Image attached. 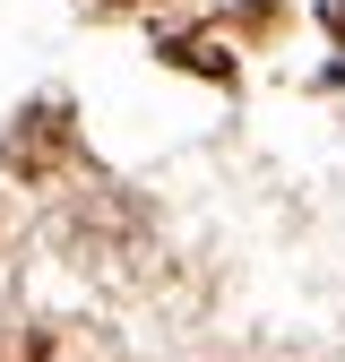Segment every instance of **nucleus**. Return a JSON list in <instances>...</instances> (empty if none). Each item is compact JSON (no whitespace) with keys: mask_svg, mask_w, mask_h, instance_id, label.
<instances>
[{"mask_svg":"<svg viewBox=\"0 0 345 362\" xmlns=\"http://www.w3.org/2000/svg\"><path fill=\"white\" fill-rule=\"evenodd\" d=\"M328 35H337V43H345V0H328Z\"/></svg>","mask_w":345,"mask_h":362,"instance_id":"f257e3e1","label":"nucleus"}]
</instances>
